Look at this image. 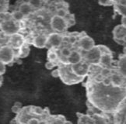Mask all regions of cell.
<instances>
[{
	"label": "cell",
	"instance_id": "1",
	"mask_svg": "<svg viewBox=\"0 0 126 124\" xmlns=\"http://www.w3.org/2000/svg\"><path fill=\"white\" fill-rule=\"evenodd\" d=\"M86 92L89 102L102 112L114 114L125 103V87L105 85L97 77L89 78Z\"/></svg>",
	"mask_w": 126,
	"mask_h": 124
},
{
	"label": "cell",
	"instance_id": "2",
	"mask_svg": "<svg viewBox=\"0 0 126 124\" xmlns=\"http://www.w3.org/2000/svg\"><path fill=\"white\" fill-rule=\"evenodd\" d=\"M0 30L5 35L12 36L18 33L20 27L14 20L11 19H6L0 23Z\"/></svg>",
	"mask_w": 126,
	"mask_h": 124
},
{
	"label": "cell",
	"instance_id": "3",
	"mask_svg": "<svg viewBox=\"0 0 126 124\" xmlns=\"http://www.w3.org/2000/svg\"><path fill=\"white\" fill-rule=\"evenodd\" d=\"M91 64L87 63L86 61H81L79 63L76 64L69 65V68L72 71V73L75 74L77 77L84 78L85 76L88 74Z\"/></svg>",
	"mask_w": 126,
	"mask_h": 124
},
{
	"label": "cell",
	"instance_id": "4",
	"mask_svg": "<svg viewBox=\"0 0 126 124\" xmlns=\"http://www.w3.org/2000/svg\"><path fill=\"white\" fill-rule=\"evenodd\" d=\"M102 53H103V50H101L100 46H96L94 47L90 50L85 52V54L84 56H83V58L87 63L96 64L100 62V59L101 58Z\"/></svg>",
	"mask_w": 126,
	"mask_h": 124
},
{
	"label": "cell",
	"instance_id": "5",
	"mask_svg": "<svg viewBox=\"0 0 126 124\" xmlns=\"http://www.w3.org/2000/svg\"><path fill=\"white\" fill-rule=\"evenodd\" d=\"M50 25L51 29L55 31V33H63L65 32L67 28L69 27L67 24V21L65 18H61L56 15H54L50 21Z\"/></svg>",
	"mask_w": 126,
	"mask_h": 124
},
{
	"label": "cell",
	"instance_id": "6",
	"mask_svg": "<svg viewBox=\"0 0 126 124\" xmlns=\"http://www.w3.org/2000/svg\"><path fill=\"white\" fill-rule=\"evenodd\" d=\"M15 53H14L13 48L10 46H2V47L0 49V61L3 62L5 64H9V63H12Z\"/></svg>",
	"mask_w": 126,
	"mask_h": 124
},
{
	"label": "cell",
	"instance_id": "7",
	"mask_svg": "<svg viewBox=\"0 0 126 124\" xmlns=\"http://www.w3.org/2000/svg\"><path fill=\"white\" fill-rule=\"evenodd\" d=\"M63 42V36L58 33H51L47 37V46L49 49L59 48Z\"/></svg>",
	"mask_w": 126,
	"mask_h": 124
},
{
	"label": "cell",
	"instance_id": "8",
	"mask_svg": "<svg viewBox=\"0 0 126 124\" xmlns=\"http://www.w3.org/2000/svg\"><path fill=\"white\" fill-rule=\"evenodd\" d=\"M78 46L82 50L87 52L95 47V42L89 36H84L80 37V39L78 40Z\"/></svg>",
	"mask_w": 126,
	"mask_h": 124
},
{
	"label": "cell",
	"instance_id": "9",
	"mask_svg": "<svg viewBox=\"0 0 126 124\" xmlns=\"http://www.w3.org/2000/svg\"><path fill=\"white\" fill-rule=\"evenodd\" d=\"M25 38L20 33H15L9 37V46L13 49H20L24 45Z\"/></svg>",
	"mask_w": 126,
	"mask_h": 124
},
{
	"label": "cell",
	"instance_id": "10",
	"mask_svg": "<svg viewBox=\"0 0 126 124\" xmlns=\"http://www.w3.org/2000/svg\"><path fill=\"white\" fill-rule=\"evenodd\" d=\"M83 60V55L78 50H72L71 54L69 57L65 58L67 65H72L77 63H79Z\"/></svg>",
	"mask_w": 126,
	"mask_h": 124
},
{
	"label": "cell",
	"instance_id": "11",
	"mask_svg": "<svg viewBox=\"0 0 126 124\" xmlns=\"http://www.w3.org/2000/svg\"><path fill=\"white\" fill-rule=\"evenodd\" d=\"M109 78L110 81V83L114 86L116 87H124V78L118 72L111 73L109 76Z\"/></svg>",
	"mask_w": 126,
	"mask_h": 124
},
{
	"label": "cell",
	"instance_id": "12",
	"mask_svg": "<svg viewBox=\"0 0 126 124\" xmlns=\"http://www.w3.org/2000/svg\"><path fill=\"white\" fill-rule=\"evenodd\" d=\"M99 63H100L104 67L110 68L111 64H112V55L109 50L103 52Z\"/></svg>",
	"mask_w": 126,
	"mask_h": 124
},
{
	"label": "cell",
	"instance_id": "13",
	"mask_svg": "<svg viewBox=\"0 0 126 124\" xmlns=\"http://www.w3.org/2000/svg\"><path fill=\"white\" fill-rule=\"evenodd\" d=\"M113 36L116 39H121L125 40L126 37V28L122 25L116 26L113 30Z\"/></svg>",
	"mask_w": 126,
	"mask_h": 124
},
{
	"label": "cell",
	"instance_id": "14",
	"mask_svg": "<svg viewBox=\"0 0 126 124\" xmlns=\"http://www.w3.org/2000/svg\"><path fill=\"white\" fill-rule=\"evenodd\" d=\"M33 44L37 48H45L47 46V37L44 34L36 36L33 40Z\"/></svg>",
	"mask_w": 126,
	"mask_h": 124
},
{
	"label": "cell",
	"instance_id": "15",
	"mask_svg": "<svg viewBox=\"0 0 126 124\" xmlns=\"http://www.w3.org/2000/svg\"><path fill=\"white\" fill-rule=\"evenodd\" d=\"M125 68H126V57H125V54H123V55H121L119 61L118 62V72L122 75L124 78H125V76H126Z\"/></svg>",
	"mask_w": 126,
	"mask_h": 124
},
{
	"label": "cell",
	"instance_id": "16",
	"mask_svg": "<svg viewBox=\"0 0 126 124\" xmlns=\"http://www.w3.org/2000/svg\"><path fill=\"white\" fill-rule=\"evenodd\" d=\"M77 116H78V123H94V119L88 114L84 115L77 112Z\"/></svg>",
	"mask_w": 126,
	"mask_h": 124
},
{
	"label": "cell",
	"instance_id": "17",
	"mask_svg": "<svg viewBox=\"0 0 126 124\" xmlns=\"http://www.w3.org/2000/svg\"><path fill=\"white\" fill-rule=\"evenodd\" d=\"M32 9H33L32 7L30 6V4L28 2H23L19 6V10L23 14L24 16H28L29 14H31L32 12Z\"/></svg>",
	"mask_w": 126,
	"mask_h": 124
},
{
	"label": "cell",
	"instance_id": "18",
	"mask_svg": "<svg viewBox=\"0 0 126 124\" xmlns=\"http://www.w3.org/2000/svg\"><path fill=\"white\" fill-rule=\"evenodd\" d=\"M114 11H116L118 13H119L120 15H122V16H125L126 15V6H121L120 4H118L116 1L115 4L114 5Z\"/></svg>",
	"mask_w": 126,
	"mask_h": 124
},
{
	"label": "cell",
	"instance_id": "19",
	"mask_svg": "<svg viewBox=\"0 0 126 124\" xmlns=\"http://www.w3.org/2000/svg\"><path fill=\"white\" fill-rule=\"evenodd\" d=\"M58 59H59V56L55 50H53V49H49L47 51V60L48 61L51 62H55Z\"/></svg>",
	"mask_w": 126,
	"mask_h": 124
},
{
	"label": "cell",
	"instance_id": "20",
	"mask_svg": "<svg viewBox=\"0 0 126 124\" xmlns=\"http://www.w3.org/2000/svg\"><path fill=\"white\" fill-rule=\"evenodd\" d=\"M30 54V48L27 47L23 45L20 48V52H19V54L21 58H27V57Z\"/></svg>",
	"mask_w": 126,
	"mask_h": 124
},
{
	"label": "cell",
	"instance_id": "21",
	"mask_svg": "<svg viewBox=\"0 0 126 124\" xmlns=\"http://www.w3.org/2000/svg\"><path fill=\"white\" fill-rule=\"evenodd\" d=\"M12 17L14 19V20L15 21L20 22V21H22L25 16H24V15L20 10H16L12 13Z\"/></svg>",
	"mask_w": 126,
	"mask_h": 124
},
{
	"label": "cell",
	"instance_id": "22",
	"mask_svg": "<svg viewBox=\"0 0 126 124\" xmlns=\"http://www.w3.org/2000/svg\"><path fill=\"white\" fill-rule=\"evenodd\" d=\"M111 73H112V70L109 68H106V67L101 68L100 71V76H102V77H109Z\"/></svg>",
	"mask_w": 126,
	"mask_h": 124
},
{
	"label": "cell",
	"instance_id": "23",
	"mask_svg": "<svg viewBox=\"0 0 126 124\" xmlns=\"http://www.w3.org/2000/svg\"><path fill=\"white\" fill-rule=\"evenodd\" d=\"M71 52H72L71 49L69 48V47H64L60 50L61 56L63 57V58H66L67 57H69L70 55Z\"/></svg>",
	"mask_w": 126,
	"mask_h": 124
},
{
	"label": "cell",
	"instance_id": "24",
	"mask_svg": "<svg viewBox=\"0 0 126 124\" xmlns=\"http://www.w3.org/2000/svg\"><path fill=\"white\" fill-rule=\"evenodd\" d=\"M67 14H68V12L66 10V9L65 8H61V9H57L55 15L61 17V18H65L66 16H67Z\"/></svg>",
	"mask_w": 126,
	"mask_h": 124
},
{
	"label": "cell",
	"instance_id": "25",
	"mask_svg": "<svg viewBox=\"0 0 126 124\" xmlns=\"http://www.w3.org/2000/svg\"><path fill=\"white\" fill-rule=\"evenodd\" d=\"M28 3L30 4V6L32 7V9H37L41 6L42 2L40 0H31V1L28 2Z\"/></svg>",
	"mask_w": 126,
	"mask_h": 124
},
{
	"label": "cell",
	"instance_id": "26",
	"mask_svg": "<svg viewBox=\"0 0 126 124\" xmlns=\"http://www.w3.org/2000/svg\"><path fill=\"white\" fill-rule=\"evenodd\" d=\"M41 123V120H40L37 117H31V116L29 117V119L27 121V123H29V124H37Z\"/></svg>",
	"mask_w": 126,
	"mask_h": 124
},
{
	"label": "cell",
	"instance_id": "27",
	"mask_svg": "<svg viewBox=\"0 0 126 124\" xmlns=\"http://www.w3.org/2000/svg\"><path fill=\"white\" fill-rule=\"evenodd\" d=\"M115 2L116 1H108V0H107V1H99L98 4L101 5L103 6H114Z\"/></svg>",
	"mask_w": 126,
	"mask_h": 124
},
{
	"label": "cell",
	"instance_id": "28",
	"mask_svg": "<svg viewBox=\"0 0 126 124\" xmlns=\"http://www.w3.org/2000/svg\"><path fill=\"white\" fill-rule=\"evenodd\" d=\"M76 41H77V37L73 36V35L68 37V42H69L70 44H74Z\"/></svg>",
	"mask_w": 126,
	"mask_h": 124
},
{
	"label": "cell",
	"instance_id": "29",
	"mask_svg": "<svg viewBox=\"0 0 126 124\" xmlns=\"http://www.w3.org/2000/svg\"><path fill=\"white\" fill-rule=\"evenodd\" d=\"M55 66H56V64L55 63V62H51V61H47L45 64L46 68L48 70H51L52 68H54Z\"/></svg>",
	"mask_w": 126,
	"mask_h": 124
},
{
	"label": "cell",
	"instance_id": "30",
	"mask_svg": "<svg viewBox=\"0 0 126 124\" xmlns=\"http://www.w3.org/2000/svg\"><path fill=\"white\" fill-rule=\"evenodd\" d=\"M5 72H6V64L0 61V75H2Z\"/></svg>",
	"mask_w": 126,
	"mask_h": 124
},
{
	"label": "cell",
	"instance_id": "31",
	"mask_svg": "<svg viewBox=\"0 0 126 124\" xmlns=\"http://www.w3.org/2000/svg\"><path fill=\"white\" fill-rule=\"evenodd\" d=\"M51 75L54 78H59V77H60V71H59V69H55L54 71H52Z\"/></svg>",
	"mask_w": 126,
	"mask_h": 124
},
{
	"label": "cell",
	"instance_id": "32",
	"mask_svg": "<svg viewBox=\"0 0 126 124\" xmlns=\"http://www.w3.org/2000/svg\"><path fill=\"white\" fill-rule=\"evenodd\" d=\"M20 109L21 108H20V107H18V106H14L12 107V109H11V110H12V112H13V113H15V114H19L20 113Z\"/></svg>",
	"mask_w": 126,
	"mask_h": 124
},
{
	"label": "cell",
	"instance_id": "33",
	"mask_svg": "<svg viewBox=\"0 0 126 124\" xmlns=\"http://www.w3.org/2000/svg\"><path fill=\"white\" fill-rule=\"evenodd\" d=\"M114 40L119 45H125V40H121V39H116V38H114Z\"/></svg>",
	"mask_w": 126,
	"mask_h": 124
},
{
	"label": "cell",
	"instance_id": "34",
	"mask_svg": "<svg viewBox=\"0 0 126 124\" xmlns=\"http://www.w3.org/2000/svg\"><path fill=\"white\" fill-rule=\"evenodd\" d=\"M117 2L118 4H120L121 6H126V2H125V0H120V1H117Z\"/></svg>",
	"mask_w": 126,
	"mask_h": 124
},
{
	"label": "cell",
	"instance_id": "35",
	"mask_svg": "<svg viewBox=\"0 0 126 124\" xmlns=\"http://www.w3.org/2000/svg\"><path fill=\"white\" fill-rule=\"evenodd\" d=\"M121 25L125 26V25H126V16H122V24H121Z\"/></svg>",
	"mask_w": 126,
	"mask_h": 124
},
{
	"label": "cell",
	"instance_id": "36",
	"mask_svg": "<svg viewBox=\"0 0 126 124\" xmlns=\"http://www.w3.org/2000/svg\"><path fill=\"white\" fill-rule=\"evenodd\" d=\"M15 106H18V107H20V108H22V103L21 102H15Z\"/></svg>",
	"mask_w": 126,
	"mask_h": 124
},
{
	"label": "cell",
	"instance_id": "37",
	"mask_svg": "<svg viewBox=\"0 0 126 124\" xmlns=\"http://www.w3.org/2000/svg\"><path fill=\"white\" fill-rule=\"evenodd\" d=\"M2 45L1 44H0V49H1V48H2Z\"/></svg>",
	"mask_w": 126,
	"mask_h": 124
}]
</instances>
